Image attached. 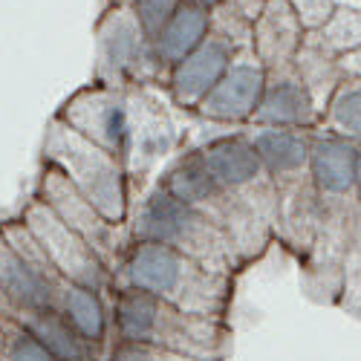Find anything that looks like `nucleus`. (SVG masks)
I'll use <instances>...</instances> for the list:
<instances>
[{
  "instance_id": "obj_12",
  "label": "nucleus",
  "mask_w": 361,
  "mask_h": 361,
  "mask_svg": "<svg viewBox=\"0 0 361 361\" xmlns=\"http://www.w3.org/2000/svg\"><path fill=\"white\" fill-rule=\"evenodd\" d=\"M358 145L324 128L310 130V183L324 208L355 205Z\"/></svg>"
},
{
  "instance_id": "obj_7",
  "label": "nucleus",
  "mask_w": 361,
  "mask_h": 361,
  "mask_svg": "<svg viewBox=\"0 0 361 361\" xmlns=\"http://www.w3.org/2000/svg\"><path fill=\"white\" fill-rule=\"evenodd\" d=\"M202 165L208 168L217 183L243 202L249 212L269 228H278V191L275 183L263 171L255 147L243 130L226 136H214L197 147Z\"/></svg>"
},
{
  "instance_id": "obj_29",
  "label": "nucleus",
  "mask_w": 361,
  "mask_h": 361,
  "mask_svg": "<svg viewBox=\"0 0 361 361\" xmlns=\"http://www.w3.org/2000/svg\"><path fill=\"white\" fill-rule=\"evenodd\" d=\"M266 4H269V0H226V6H228L234 15L243 18V20H249L252 26H255V20L263 15Z\"/></svg>"
},
{
  "instance_id": "obj_19",
  "label": "nucleus",
  "mask_w": 361,
  "mask_h": 361,
  "mask_svg": "<svg viewBox=\"0 0 361 361\" xmlns=\"http://www.w3.org/2000/svg\"><path fill=\"white\" fill-rule=\"evenodd\" d=\"M58 312L70 321V326L84 341L107 353L113 341V324H110V300L104 292L64 283L61 298H58Z\"/></svg>"
},
{
  "instance_id": "obj_27",
  "label": "nucleus",
  "mask_w": 361,
  "mask_h": 361,
  "mask_svg": "<svg viewBox=\"0 0 361 361\" xmlns=\"http://www.w3.org/2000/svg\"><path fill=\"white\" fill-rule=\"evenodd\" d=\"M104 361H200L191 355H179L171 350L147 347V344H130V341H110Z\"/></svg>"
},
{
  "instance_id": "obj_21",
  "label": "nucleus",
  "mask_w": 361,
  "mask_h": 361,
  "mask_svg": "<svg viewBox=\"0 0 361 361\" xmlns=\"http://www.w3.org/2000/svg\"><path fill=\"white\" fill-rule=\"evenodd\" d=\"M298 78L304 81L307 87V93L312 96L318 113L324 116L329 99H333V93L338 90V84L344 81L341 70H338V58L336 55H329L310 32L304 35V44H300L298 55H295V61H292Z\"/></svg>"
},
{
  "instance_id": "obj_33",
  "label": "nucleus",
  "mask_w": 361,
  "mask_h": 361,
  "mask_svg": "<svg viewBox=\"0 0 361 361\" xmlns=\"http://www.w3.org/2000/svg\"><path fill=\"white\" fill-rule=\"evenodd\" d=\"M188 4H194V6H202V9H208V12H212V9H217L220 4H226V0H188Z\"/></svg>"
},
{
  "instance_id": "obj_25",
  "label": "nucleus",
  "mask_w": 361,
  "mask_h": 361,
  "mask_svg": "<svg viewBox=\"0 0 361 361\" xmlns=\"http://www.w3.org/2000/svg\"><path fill=\"white\" fill-rule=\"evenodd\" d=\"M208 15H212V32L214 35H220L223 41H228L237 52L240 49H252V23L249 20L234 15L226 4H220L217 9H212Z\"/></svg>"
},
{
  "instance_id": "obj_26",
  "label": "nucleus",
  "mask_w": 361,
  "mask_h": 361,
  "mask_svg": "<svg viewBox=\"0 0 361 361\" xmlns=\"http://www.w3.org/2000/svg\"><path fill=\"white\" fill-rule=\"evenodd\" d=\"M118 4H128L136 12V18H139V23L145 29V35L154 41L159 35V29L168 23V18L179 9L183 0H118Z\"/></svg>"
},
{
  "instance_id": "obj_13",
  "label": "nucleus",
  "mask_w": 361,
  "mask_h": 361,
  "mask_svg": "<svg viewBox=\"0 0 361 361\" xmlns=\"http://www.w3.org/2000/svg\"><path fill=\"white\" fill-rule=\"evenodd\" d=\"M234 55H237V49L228 41L208 32V38L191 55H185L176 67H171V73L165 78V90H168L171 102L176 107L194 113L200 107V102L212 93L217 81L226 75Z\"/></svg>"
},
{
  "instance_id": "obj_9",
  "label": "nucleus",
  "mask_w": 361,
  "mask_h": 361,
  "mask_svg": "<svg viewBox=\"0 0 361 361\" xmlns=\"http://www.w3.org/2000/svg\"><path fill=\"white\" fill-rule=\"evenodd\" d=\"M55 118H61L87 142L99 145L102 150L113 154L118 162L130 159V102L128 90H116L107 84H84L55 110Z\"/></svg>"
},
{
  "instance_id": "obj_8",
  "label": "nucleus",
  "mask_w": 361,
  "mask_h": 361,
  "mask_svg": "<svg viewBox=\"0 0 361 361\" xmlns=\"http://www.w3.org/2000/svg\"><path fill=\"white\" fill-rule=\"evenodd\" d=\"M23 226L32 231V237L41 243V249L47 252L49 263L55 266V272L61 275L67 283H75V286H87V289H96V292H104L110 295L113 289V272L107 269V263L96 255V249L87 243V240L73 231L67 223L58 220L49 208L29 197L20 208Z\"/></svg>"
},
{
  "instance_id": "obj_31",
  "label": "nucleus",
  "mask_w": 361,
  "mask_h": 361,
  "mask_svg": "<svg viewBox=\"0 0 361 361\" xmlns=\"http://www.w3.org/2000/svg\"><path fill=\"white\" fill-rule=\"evenodd\" d=\"M0 318H20L18 310L9 304V298H6L4 292H0Z\"/></svg>"
},
{
  "instance_id": "obj_10",
  "label": "nucleus",
  "mask_w": 361,
  "mask_h": 361,
  "mask_svg": "<svg viewBox=\"0 0 361 361\" xmlns=\"http://www.w3.org/2000/svg\"><path fill=\"white\" fill-rule=\"evenodd\" d=\"M32 197L41 200L61 223H67L73 231H78L87 243L96 249V255L107 263L110 272L118 266V260H122V255L130 243L128 228H118V226L107 223L96 208L87 202V197L70 183L61 168L41 162Z\"/></svg>"
},
{
  "instance_id": "obj_32",
  "label": "nucleus",
  "mask_w": 361,
  "mask_h": 361,
  "mask_svg": "<svg viewBox=\"0 0 361 361\" xmlns=\"http://www.w3.org/2000/svg\"><path fill=\"white\" fill-rule=\"evenodd\" d=\"M355 200H361V145H358V157H355Z\"/></svg>"
},
{
  "instance_id": "obj_30",
  "label": "nucleus",
  "mask_w": 361,
  "mask_h": 361,
  "mask_svg": "<svg viewBox=\"0 0 361 361\" xmlns=\"http://www.w3.org/2000/svg\"><path fill=\"white\" fill-rule=\"evenodd\" d=\"M338 70H341L344 78L361 81V47H355L353 52H347V55L338 58Z\"/></svg>"
},
{
  "instance_id": "obj_4",
  "label": "nucleus",
  "mask_w": 361,
  "mask_h": 361,
  "mask_svg": "<svg viewBox=\"0 0 361 361\" xmlns=\"http://www.w3.org/2000/svg\"><path fill=\"white\" fill-rule=\"evenodd\" d=\"M41 162L61 168L70 183L87 197V202L107 223L128 228L133 202H130V173L125 162H118L99 145L87 142L55 116L47 122L44 130Z\"/></svg>"
},
{
  "instance_id": "obj_22",
  "label": "nucleus",
  "mask_w": 361,
  "mask_h": 361,
  "mask_svg": "<svg viewBox=\"0 0 361 361\" xmlns=\"http://www.w3.org/2000/svg\"><path fill=\"white\" fill-rule=\"evenodd\" d=\"M321 128L361 145V81L344 78L338 84L321 116Z\"/></svg>"
},
{
  "instance_id": "obj_11",
  "label": "nucleus",
  "mask_w": 361,
  "mask_h": 361,
  "mask_svg": "<svg viewBox=\"0 0 361 361\" xmlns=\"http://www.w3.org/2000/svg\"><path fill=\"white\" fill-rule=\"evenodd\" d=\"M263 87H266V67L257 61V55L252 49H240L234 55L231 67L226 70V75L200 102L194 113L214 125L249 128L260 104Z\"/></svg>"
},
{
  "instance_id": "obj_6",
  "label": "nucleus",
  "mask_w": 361,
  "mask_h": 361,
  "mask_svg": "<svg viewBox=\"0 0 361 361\" xmlns=\"http://www.w3.org/2000/svg\"><path fill=\"white\" fill-rule=\"evenodd\" d=\"M116 90L162 84L154 47L128 4H113L96 23V78Z\"/></svg>"
},
{
  "instance_id": "obj_1",
  "label": "nucleus",
  "mask_w": 361,
  "mask_h": 361,
  "mask_svg": "<svg viewBox=\"0 0 361 361\" xmlns=\"http://www.w3.org/2000/svg\"><path fill=\"white\" fill-rule=\"evenodd\" d=\"M113 286H130L183 312L220 321H228L234 307V278L217 275L183 252L150 240H130L113 269Z\"/></svg>"
},
{
  "instance_id": "obj_28",
  "label": "nucleus",
  "mask_w": 361,
  "mask_h": 361,
  "mask_svg": "<svg viewBox=\"0 0 361 361\" xmlns=\"http://www.w3.org/2000/svg\"><path fill=\"white\" fill-rule=\"evenodd\" d=\"M286 4L292 6L298 23L304 26V32H318L336 12L333 0H286Z\"/></svg>"
},
{
  "instance_id": "obj_5",
  "label": "nucleus",
  "mask_w": 361,
  "mask_h": 361,
  "mask_svg": "<svg viewBox=\"0 0 361 361\" xmlns=\"http://www.w3.org/2000/svg\"><path fill=\"white\" fill-rule=\"evenodd\" d=\"M159 185L168 188L176 200L194 205L197 212L205 214L217 228H223L234 243L243 266L260 260L266 255V249L275 243V231H269L243 202L231 197L217 179L208 173V168L202 165V159L197 154V147L183 150V154L162 171Z\"/></svg>"
},
{
  "instance_id": "obj_24",
  "label": "nucleus",
  "mask_w": 361,
  "mask_h": 361,
  "mask_svg": "<svg viewBox=\"0 0 361 361\" xmlns=\"http://www.w3.org/2000/svg\"><path fill=\"white\" fill-rule=\"evenodd\" d=\"M0 361H58L18 318H0Z\"/></svg>"
},
{
  "instance_id": "obj_2",
  "label": "nucleus",
  "mask_w": 361,
  "mask_h": 361,
  "mask_svg": "<svg viewBox=\"0 0 361 361\" xmlns=\"http://www.w3.org/2000/svg\"><path fill=\"white\" fill-rule=\"evenodd\" d=\"M113 341H130L191 355L200 361H228L234 347L231 324L220 318H205L183 312L165 300L130 289L113 286L110 295Z\"/></svg>"
},
{
  "instance_id": "obj_18",
  "label": "nucleus",
  "mask_w": 361,
  "mask_h": 361,
  "mask_svg": "<svg viewBox=\"0 0 361 361\" xmlns=\"http://www.w3.org/2000/svg\"><path fill=\"white\" fill-rule=\"evenodd\" d=\"M208 32H212V15H208V9L183 0L179 9L168 18V23L159 29V35L150 41L157 67L162 73V84H165L171 67H176L185 55H191L208 38Z\"/></svg>"
},
{
  "instance_id": "obj_23",
  "label": "nucleus",
  "mask_w": 361,
  "mask_h": 361,
  "mask_svg": "<svg viewBox=\"0 0 361 361\" xmlns=\"http://www.w3.org/2000/svg\"><path fill=\"white\" fill-rule=\"evenodd\" d=\"M329 55H347L361 47V9H336L318 32H310Z\"/></svg>"
},
{
  "instance_id": "obj_34",
  "label": "nucleus",
  "mask_w": 361,
  "mask_h": 361,
  "mask_svg": "<svg viewBox=\"0 0 361 361\" xmlns=\"http://www.w3.org/2000/svg\"><path fill=\"white\" fill-rule=\"evenodd\" d=\"M336 9H361V0H333Z\"/></svg>"
},
{
  "instance_id": "obj_15",
  "label": "nucleus",
  "mask_w": 361,
  "mask_h": 361,
  "mask_svg": "<svg viewBox=\"0 0 361 361\" xmlns=\"http://www.w3.org/2000/svg\"><path fill=\"white\" fill-rule=\"evenodd\" d=\"M243 133L249 136L263 171L275 183V191H286L310 179V130L249 125Z\"/></svg>"
},
{
  "instance_id": "obj_16",
  "label": "nucleus",
  "mask_w": 361,
  "mask_h": 361,
  "mask_svg": "<svg viewBox=\"0 0 361 361\" xmlns=\"http://www.w3.org/2000/svg\"><path fill=\"white\" fill-rule=\"evenodd\" d=\"M64 283H52V281L41 278L35 269L9 246V240L0 231V292L9 298V304L18 310V315L58 310V298H61Z\"/></svg>"
},
{
  "instance_id": "obj_17",
  "label": "nucleus",
  "mask_w": 361,
  "mask_h": 361,
  "mask_svg": "<svg viewBox=\"0 0 361 361\" xmlns=\"http://www.w3.org/2000/svg\"><path fill=\"white\" fill-rule=\"evenodd\" d=\"M304 26L298 23L286 0H269L263 15L252 26V52L266 70L292 64L304 44Z\"/></svg>"
},
{
  "instance_id": "obj_3",
  "label": "nucleus",
  "mask_w": 361,
  "mask_h": 361,
  "mask_svg": "<svg viewBox=\"0 0 361 361\" xmlns=\"http://www.w3.org/2000/svg\"><path fill=\"white\" fill-rule=\"evenodd\" d=\"M128 234L130 240H150V243L171 246L226 278H237V272L246 269L223 228L200 214L194 205L176 200L159 183L130 212Z\"/></svg>"
},
{
  "instance_id": "obj_14",
  "label": "nucleus",
  "mask_w": 361,
  "mask_h": 361,
  "mask_svg": "<svg viewBox=\"0 0 361 361\" xmlns=\"http://www.w3.org/2000/svg\"><path fill=\"white\" fill-rule=\"evenodd\" d=\"M252 125L260 128H292V130H315L321 128V113L307 93L304 81L298 78L292 64L266 70V87L260 104L255 110Z\"/></svg>"
},
{
  "instance_id": "obj_20",
  "label": "nucleus",
  "mask_w": 361,
  "mask_h": 361,
  "mask_svg": "<svg viewBox=\"0 0 361 361\" xmlns=\"http://www.w3.org/2000/svg\"><path fill=\"white\" fill-rule=\"evenodd\" d=\"M29 333H32L58 361H104L107 353H102L99 347H93L90 341H84L75 329L70 326V321L52 310V312H32V315H20L18 318Z\"/></svg>"
}]
</instances>
